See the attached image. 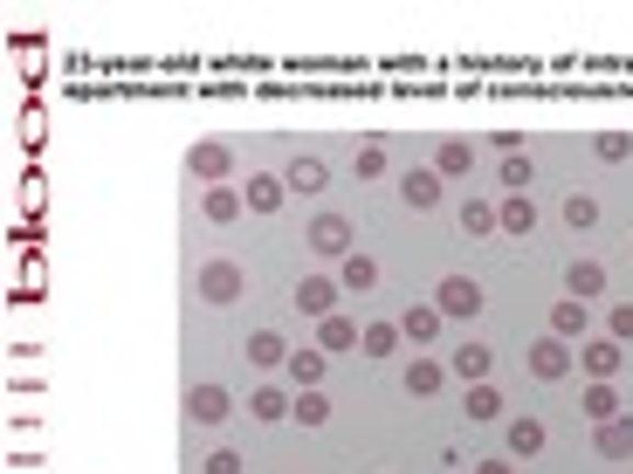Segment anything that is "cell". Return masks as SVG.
<instances>
[{
    "mask_svg": "<svg viewBox=\"0 0 633 474\" xmlns=\"http://www.w3.org/2000/svg\"><path fill=\"white\" fill-rule=\"evenodd\" d=\"M290 419H296V427H331V399H324V385L317 392H296Z\"/></svg>",
    "mask_w": 633,
    "mask_h": 474,
    "instance_id": "29",
    "label": "cell"
},
{
    "mask_svg": "<svg viewBox=\"0 0 633 474\" xmlns=\"http://www.w3.org/2000/svg\"><path fill=\"white\" fill-rule=\"evenodd\" d=\"M592 447H599V461H633V413L599 419V427H592Z\"/></svg>",
    "mask_w": 633,
    "mask_h": 474,
    "instance_id": "11",
    "label": "cell"
},
{
    "mask_svg": "<svg viewBox=\"0 0 633 474\" xmlns=\"http://www.w3.org/2000/svg\"><path fill=\"white\" fill-rule=\"evenodd\" d=\"M338 296H344L338 275H303V282H296V309L317 316V324H324V316H338Z\"/></svg>",
    "mask_w": 633,
    "mask_h": 474,
    "instance_id": "9",
    "label": "cell"
},
{
    "mask_svg": "<svg viewBox=\"0 0 633 474\" xmlns=\"http://www.w3.org/2000/svg\"><path fill=\"white\" fill-rule=\"evenodd\" d=\"M193 289H200V303L235 309V303H248V269H241V261H227V255H214V261H200Z\"/></svg>",
    "mask_w": 633,
    "mask_h": 474,
    "instance_id": "1",
    "label": "cell"
},
{
    "mask_svg": "<svg viewBox=\"0 0 633 474\" xmlns=\"http://www.w3.org/2000/svg\"><path fill=\"white\" fill-rule=\"evenodd\" d=\"M186 172L200 179V187H227V172H235V145H227V138L193 145V151H186Z\"/></svg>",
    "mask_w": 633,
    "mask_h": 474,
    "instance_id": "7",
    "label": "cell"
},
{
    "mask_svg": "<svg viewBox=\"0 0 633 474\" xmlns=\"http://www.w3.org/2000/svg\"><path fill=\"white\" fill-rule=\"evenodd\" d=\"M544 440H551V433H544V419H530V413H523V419H510V427H502V454H510V461H538V454H544Z\"/></svg>",
    "mask_w": 633,
    "mask_h": 474,
    "instance_id": "12",
    "label": "cell"
},
{
    "mask_svg": "<svg viewBox=\"0 0 633 474\" xmlns=\"http://www.w3.org/2000/svg\"><path fill=\"white\" fill-rule=\"evenodd\" d=\"M620 413V392L613 385H586V419H613Z\"/></svg>",
    "mask_w": 633,
    "mask_h": 474,
    "instance_id": "34",
    "label": "cell"
},
{
    "mask_svg": "<svg viewBox=\"0 0 633 474\" xmlns=\"http://www.w3.org/2000/svg\"><path fill=\"white\" fill-rule=\"evenodd\" d=\"M351 172H359V179H378V172H386V145H359V158H351Z\"/></svg>",
    "mask_w": 633,
    "mask_h": 474,
    "instance_id": "36",
    "label": "cell"
},
{
    "mask_svg": "<svg viewBox=\"0 0 633 474\" xmlns=\"http://www.w3.org/2000/svg\"><path fill=\"white\" fill-rule=\"evenodd\" d=\"M578 372H586L592 385H613L626 372V345H613V337H586V345H578Z\"/></svg>",
    "mask_w": 633,
    "mask_h": 474,
    "instance_id": "5",
    "label": "cell"
},
{
    "mask_svg": "<svg viewBox=\"0 0 633 474\" xmlns=\"http://www.w3.org/2000/svg\"><path fill=\"white\" fill-rule=\"evenodd\" d=\"M496 227L502 234H538V200H523V193L496 200Z\"/></svg>",
    "mask_w": 633,
    "mask_h": 474,
    "instance_id": "21",
    "label": "cell"
},
{
    "mask_svg": "<svg viewBox=\"0 0 633 474\" xmlns=\"http://www.w3.org/2000/svg\"><path fill=\"white\" fill-rule=\"evenodd\" d=\"M248 214H283V200H290V187H283V172H248Z\"/></svg>",
    "mask_w": 633,
    "mask_h": 474,
    "instance_id": "15",
    "label": "cell"
},
{
    "mask_svg": "<svg viewBox=\"0 0 633 474\" xmlns=\"http://www.w3.org/2000/svg\"><path fill=\"white\" fill-rule=\"evenodd\" d=\"M565 296H578V303H599V296H606V261L578 255L572 269H565Z\"/></svg>",
    "mask_w": 633,
    "mask_h": 474,
    "instance_id": "14",
    "label": "cell"
},
{
    "mask_svg": "<svg viewBox=\"0 0 633 474\" xmlns=\"http://www.w3.org/2000/svg\"><path fill=\"white\" fill-rule=\"evenodd\" d=\"M200 214H207L214 227H235V221L248 214V200H241L235 187H207V193H200Z\"/></svg>",
    "mask_w": 633,
    "mask_h": 474,
    "instance_id": "19",
    "label": "cell"
},
{
    "mask_svg": "<svg viewBox=\"0 0 633 474\" xmlns=\"http://www.w3.org/2000/svg\"><path fill=\"white\" fill-rule=\"evenodd\" d=\"M523 364H530V379H538V385H558V379L572 372V364H578V345H565V337H551V330H544L538 345H530V358H523Z\"/></svg>",
    "mask_w": 633,
    "mask_h": 474,
    "instance_id": "4",
    "label": "cell"
},
{
    "mask_svg": "<svg viewBox=\"0 0 633 474\" xmlns=\"http://www.w3.org/2000/svg\"><path fill=\"white\" fill-rule=\"evenodd\" d=\"M338 289H351V296L378 289V261H372V255H344V261H338Z\"/></svg>",
    "mask_w": 633,
    "mask_h": 474,
    "instance_id": "24",
    "label": "cell"
},
{
    "mask_svg": "<svg viewBox=\"0 0 633 474\" xmlns=\"http://www.w3.org/2000/svg\"><path fill=\"white\" fill-rule=\"evenodd\" d=\"M200 474H248V461L235 454V447H214V454L200 461Z\"/></svg>",
    "mask_w": 633,
    "mask_h": 474,
    "instance_id": "35",
    "label": "cell"
},
{
    "mask_svg": "<svg viewBox=\"0 0 633 474\" xmlns=\"http://www.w3.org/2000/svg\"><path fill=\"white\" fill-rule=\"evenodd\" d=\"M290 406H296V392H283V385H256V392H248V413L269 419V427H275V419H290Z\"/></svg>",
    "mask_w": 633,
    "mask_h": 474,
    "instance_id": "23",
    "label": "cell"
},
{
    "mask_svg": "<svg viewBox=\"0 0 633 474\" xmlns=\"http://www.w3.org/2000/svg\"><path fill=\"white\" fill-rule=\"evenodd\" d=\"M283 372H290V385H296V392H317V385H324V372H331V358H324V351L310 345V351H290Z\"/></svg>",
    "mask_w": 633,
    "mask_h": 474,
    "instance_id": "20",
    "label": "cell"
},
{
    "mask_svg": "<svg viewBox=\"0 0 633 474\" xmlns=\"http://www.w3.org/2000/svg\"><path fill=\"white\" fill-rule=\"evenodd\" d=\"M483 419H502V392L496 385H468V427H483Z\"/></svg>",
    "mask_w": 633,
    "mask_h": 474,
    "instance_id": "30",
    "label": "cell"
},
{
    "mask_svg": "<svg viewBox=\"0 0 633 474\" xmlns=\"http://www.w3.org/2000/svg\"><path fill=\"white\" fill-rule=\"evenodd\" d=\"M434 309L448 316V324H468V316H483V282H475V275H441Z\"/></svg>",
    "mask_w": 633,
    "mask_h": 474,
    "instance_id": "3",
    "label": "cell"
},
{
    "mask_svg": "<svg viewBox=\"0 0 633 474\" xmlns=\"http://www.w3.org/2000/svg\"><path fill=\"white\" fill-rule=\"evenodd\" d=\"M462 234H468V241H489V234H502V227H496V206H489V200H462Z\"/></svg>",
    "mask_w": 633,
    "mask_h": 474,
    "instance_id": "27",
    "label": "cell"
},
{
    "mask_svg": "<svg viewBox=\"0 0 633 474\" xmlns=\"http://www.w3.org/2000/svg\"><path fill=\"white\" fill-rule=\"evenodd\" d=\"M592 151L606 158V166H626V158H633V138H626V131H599Z\"/></svg>",
    "mask_w": 633,
    "mask_h": 474,
    "instance_id": "33",
    "label": "cell"
},
{
    "mask_svg": "<svg viewBox=\"0 0 633 474\" xmlns=\"http://www.w3.org/2000/svg\"><path fill=\"white\" fill-rule=\"evenodd\" d=\"M399 200H407L414 214L441 206V172H434V166H407V172H399Z\"/></svg>",
    "mask_w": 633,
    "mask_h": 474,
    "instance_id": "13",
    "label": "cell"
},
{
    "mask_svg": "<svg viewBox=\"0 0 633 474\" xmlns=\"http://www.w3.org/2000/svg\"><path fill=\"white\" fill-rule=\"evenodd\" d=\"M606 337H613V345H633V303H620L613 316H606Z\"/></svg>",
    "mask_w": 633,
    "mask_h": 474,
    "instance_id": "37",
    "label": "cell"
},
{
    "mask_svg": "<svg viewBox=\"0 0 633 474\" xmlns=\"http://www.w3.org/2000/svg\"><path fill=\"white\" fill-rule=\"evenodd\" d=\"M558 214H565V227H572V234H586V227H599V200H592V193H572V200L558 206Z\"/></svg>",
    "mask_w": 633,
    "mask_h": 474,
    "instance_id": "31",
    "label": "cell"
},
{
    "mask_svg": "<svg viewBox=\"0 0 633 474\" xmlns=\"http://www.w3.org/2000/svg\"><path fill=\"white\" fill-rule=\"evenodd\" d=\"M441 385H448V364H434V358H414L407 364V392H414V399H434Z\"/></svg>",
    "mask_w": 633,
    "mask_h": 474,
    "instance_id": "26",
    "label": "cell"
},
{
    "mask_svg": "<svg viewBox=\"0 0 633 474\" xmlns=\"http://www.w3.org/2000/svg\"><path fill=\"white\" fill-rule=\"evenodd\" d=\"M399 345H407V337H399V324H365V337H359V351H365V358H378V364H386Z\"/></svg>",
    "mask_w": 633,
    "mask_h": 474,
    "instance_id": "28",
    "label": "cell"
},
{
    "mask_svg": "<svg viewBox=\"0 0 633 474\" xmlns=\"http://www.w3.org/2000/svg\"><path fill=\"white\" fill-rule=\"evenodd\" d=\"M586 330H592V309L565 296V303H551V337H565V345H586Z\"/></svg>",
    "mask_w": 633,
    "mask_h": 474,
    "instance_id": "17",
    "label": "cell"
},
{
    "mask_svg": "<svg viewBox=\"0 0 633 474\" xmlns=\"http://www.w3.org/2000/svg\"><path fill=\"white\" fill-rule=\"evenodd\" d=\"M248 364H256V372H283V364H290L283 330H248Z\"/></svg>",
    "mask_w": 633,
    "mask_h": 474,
    "instance_id": "18",
    "label": "cell"
},
{
    "mask_svg": "<svg viewBox=\"0 0 633 474\" xmlns=\"http://www.w3.org/2000/svg\"><path fill=\"white\" fill-rule=\"evenodd\" d=\"M359 337H365V324H359V316H324V324H317V351L324 358H344V351H359Z\"/></svg>",
    "mask_w": 633,
    "mask_h": 474,
    "instance_id": "10",
    "label": "cell"
},
{
    "mask_svg": "<svg viewBox=\"0 0 633 474\" xmlns=\"http://www.w3.org/2000/svg\"><path fill=\"white\" fill-rule=\"evenodd\" d=\"M283 187H290L296 200H317L324 187H331V166H324V158H317V151H296V158H290V166H283Z\"/></svg>",
    "mask_w": 633,
    "mask_h": 474,
    "instance_id": "8",
    "label": "cell"
},
{
    "mask_svg": "<svg viewBox=\"0 0 633 474\" xmlns=\"http://www.w3.org/2000/svg\"><path fill=\"white\" fill-rule=\"evenodd\" d=\"M186 419H193V427H227V419H235V392H227V385H193L186 392Z\"/></svg>",
    "mask_w": 633,
    "mask_h": 474,
    "instance_id": "6",
    "label": "cell"
},
{
    "mask_svg": "<svg viewBox=\"0 0 633 474\" xmlns=\"http://www.w3.org/2000/svg\"><path fill=\"white\" fill-rule=\"evenodd\" d=\"M468 474H517V461H510V454H483V461H475Z\"/></svg>",
    "mask_w": 633,
    "mask_h": 474,
    "instance_id": "38",
    "label": "cell"
},
{
    "mask_svg": "<svg viewBox=\"0 0 633 474\" xmlns=\"http://www.w3.org/2000/svg\"><path fill=\"white\" fill-rule=\"evenodd\" d=\"M310 255H324L338 269L344 255H359V234H351V221L344 214H310Z\"/></svg>",
    "mask_w": 633,
    "mask_h": 474,
    "instance_id": "2",
    "label": "cell"
},
{
    "mask_svg": "<svg viewBox=\"0 0 633 474\" xmlns=\"http://www.w3.org/2000/svg\"><path fill=\"white\" fill-rule=\"evenodd\" d=\"M496 172H502V193H530V151H510Z\"/></svg>",
    "mask_w": 633,
    "mask_h": 474,
    "instance_id": "32",
    "label": "cell"
},
{
    "mask_svg": "<svg viewBox=\"0 0 633 474\" xmlns=\"http://www.w3.org/2000/svg\"><path fill=\"white\" fill-rule=\"evenodd\" d=\"M468 166H475V145H468V138H441V145H434V172H441V179H462Z\"/></svg>",
    "mask_w": 633,
    "mask_h": 474,
    "instance_id": "25",
    "label": "cell"
},
{
    "mask_svg": "<svg viewBox=\"0 0 633 474\" xmlns=\"http://www.w3.org/2000/svg\"><path fill=\"white\" fill-rule=\"evenodd\" d=\"M441 324H448V316H441L434 303H414L407 316H399V337H407L414 351H427V345H434V337H441Z\"/></svg>",
    "mask_w": 633,
    "mask_h": 474,
    "instance_id": "16",
    "label": "cell"
},
{
    "mask_svg": "<svg viewBox=\"0 0 633 474\" xmlns=\"http://www.w3.org/2000/svg\"><path fill=\"white\" fill-rule=\"evenodd\" d=\"M489 364H496V358H489V345H462V351L448 358V372L462 379V385H489Z\"/></svg>",
    "mask_w": 633,
    "mask_h": 474,
    "instance_id": "22",
    "label": "cell"
}]
</instances>
